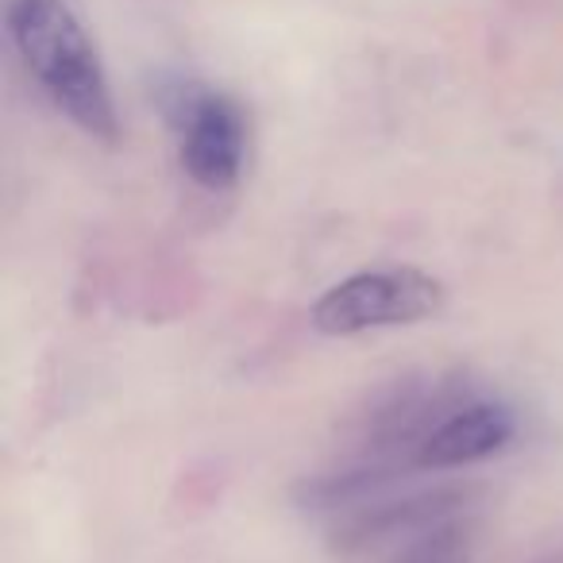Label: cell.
Returning <instances> with one entry per match:
<instances>
[{
  "instance_id": "6da1fadb",
  "label": "cell",
  "mask_w": 563,
  "mask_h": 563,
  "mask_svg": "<svg viewBox=\"0 0 563 563\" xmlns=\"http://www.w3.org/2000/svg\"><path fill=\"white\" fill-rule=\"evenodd\" d=\"M9 40L58 112L101 143H117L120 120L109 78L81 20L66 0H9Z\"/></svg>"
},
{
  "instance_id": "52a82bcc",
  "label": "cell",
  "mask_w": 563,
  "mask_h": 563,
  "mask_svg": "<svg viewBox=\"0 0 563 563\" xmlns=\"http://www.w3.org/2000/svg\"><path fill=\"white\" fill-rule=\"evenodd\" d=\"M548 563H563V555H560V560H548Z\"/></svg>"
},
{
  "instance_id": "277c9868",
  "label": "cell",
  "mask_w": 563,
  "mask_h": 563,
  "mask_svg": "<svg viewBox=\"0 0 563 563\" xmlns=\"http://www.w3.org/2000/svg\"><path fill=\"white\" fill-rule=\"evenodd\" d=\"M471 494H475L471 486H437L406 498H371L355 509H344L332 529V544L340 552H367L386 540H409L432 525L463 517Z\"/></svg>"
},
{
  "instance_id": "3957f363",
  "label": "cell",
  "mask_w": 563,
  "mask_h": 563,
  "mask_svg": "<svg viewBox=\"0 0 563 563\" xmlns=\"http://www.w3.org/2000/svg\"><path fill=\"white\" fill-rule=\"evenodd\" d=\"M174 124L181 132V166L197 186L224 194L240 181L247 124L232 97L209 89H178Z\"/></svg>"
},
{
  "instance_id": "7a4b0ae2",
  "label": "cell",
  "mask_w": 563,
  "mask_h": 563,
  "mask_svg": "<svg viewBox=\"0 0 563 563\" xmlns=\"http://www.w3.org/2000/svg\"><path fill=\"white\" fill-rule=\"evenodd\" d=\"M444 309V286L413 266L363 271L336 282L313 306V329L324 336H360L371 329H398L437 317Z\"/></svg>"
},
{
  "instance_id": "5b68a950",
  "label": "cell",
  "mask_w": 563,
  "mask_h": 563,
  "mask_svg": "<svg viewBox=\"0 0 563 563\" xmlns=\"http://www.w3.org/2000/svg\"><path fill=\"white\" fill-rule=\"evenodd\" d=\"M514 432L517 421L506 406L483 398H463L424 437L421 452H417V467L421 471L471 467V463H483L490 455H498L514 440Z\"/></svg>"
},
{
  "instance_id": "8992f818",
  "label": "cell",
  "mask_w": 563,
  "mask_h": 563,
  "mask_svg": "<svg viewBox=\"0 0 563 563\" xmlns=\"http://www.w3.org/2000/svg\"><path fill=\"white\" fill-rule=\"evenodd\" d=\"M471 548H475L471 521L452 517V521H440L432 529L409 537L401 544V552L390 555V563H467Z\"/></svg>"
}]
</instances>
